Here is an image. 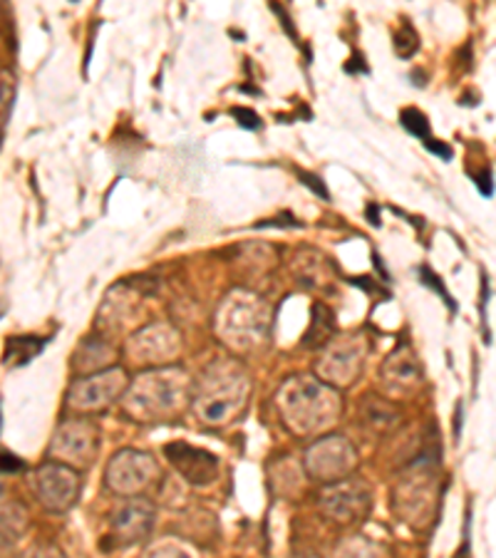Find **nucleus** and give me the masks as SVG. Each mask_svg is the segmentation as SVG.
<instances>
[{
    "label": "nucleus",
    "instance_id": "nucleus-1",
    "mask_svg": "<svg viewBox=\"0 0 496 558\" xmlns=\"http://www.w3.org/2000/svg\"><path fill=\"white\" fill-rule=\"evenodd\" d=\"M281 408L295 429L313 432L323 425H330L338 415V400L328 387L313 383L311 377H298L295 383L286 385L281 392Z\"/></svg>",
    "mask_w": 496,
    "mask_h": 558
},
{
    "label": "nucleus",
    "instance_id": "nucleus-2",
    "mask_svg": "<svg viewBox=\"0 0 496 558\" xmlns=\"http://www.w3.org/2000/svg\"><path fill=\"white\" fill-rule=\"evenodd\" d=\"M243 398H246V377L233 375L229 367H214L204 380V392L196 398V412L206 425H223L241 408Z\"/></svg>",
    "mask_w": 496,
    "mask_h": 558
},
{
    "label": "nucleus",
    "instance_id": "nucleus-3",
    "mask_svg": "<svg viewBox=\"0 0 496 558\" xmlns=\"http://www.w3.org/2000/svg\"><path fill=\"white\" fill-rule=\"evenodd\" d=\"M130 400L132 408L140 410L142 415H171V412H177L184 402V375L177 371L144 375L140 377V383L132 387Z\"/></svg>",
    "mask_w": 496,
    "mask_h": 558
},
{
    "label": "nucleus",
    "instance_id": "nucleus-4",
    "mask_svg": "<svg viewBox=\"0 0 496 558\" xmlns=\"http://www.w3.org/2000/svg\"><path fill=\"white\" fill-rule=\"evenodd\" d=\"M35 492L50 511H65L77 499L80 480L70 466L45 464L35 474Z\"/></svg>",
    "mask_w": 496,
    "mask_h": 558
},
{
    "label": "nucleus",
    "instance_id": "nucleus-5",
    "mask_svg": "<svg viewBox=\"0 0 496 558\" xmlns=\"http://www.w3.org/2000/svg\"><path fill=\"white\" fill-rule=\"evenodd\" d=\"M355 466V452L342 437H328L318 442L309 454V470L323 480H338Z\"/></svg>",
    "mask_w": 496,
    "mask_h": 558
},
{
    "label": "nucleus",
    "instance_id": "nucleus-6",
    "mask_svg": "<svg viewBox=\"0 0 496 558\" xmlns=\"http://www.w3.org/2000/svg\"><path fill=\"white\" fill-rule=\"evenodd\" d=\"M157 476V466L152 462L149 454L144 452H122L114 457L110 470H107V480H110L117 492H134L142 489L144 484Z\"/></svg>",
    "mask_w": 496,
    "mask_h": 558
},
{
    "label": "nucleus",
    "instance_id": "nucleus-7",
    "mask_svg": "<svg viewBox=\"0 0 496 558\" xmlns=\"http://www.w3.org/2000/svg\"><path fill=\"white\" fill-rule=\"evenodd\" d=\"M165 454L169 457V462L184 474V480L192 484H209L216 480V472H219V459L211 452L189 447L184 442L167 445Z\"/></svg>",
    "mask_w": 496,
    "mask_h": 558
},
{
    "label": "nucleus",
    "instance_id": "nucleus-8",
    "mask_svg": "<svg viewBox=\"0 0 496 558\" xmlns=\"http://www.w3.org/2000/svg\"><path fill=\"white\" fill-rule=\"evenodd\" d=\"M124 387V375L120 371L97 375V377H87L85 383L72 385L70 400L75 408L83 410H97L105 408L107 402H112V398L122 392Z\"/></svg>",
    "mask_w": 496,
    "mask_h": 558
},
{
    "label": "nucleus",
    "instance_id": "nucleus-9",
    "mask_svg": "<svg viewBox=\"0 0 496 558\" xmlns=\"http://www.w3.org/2000/svg\"><path fill=\"white\" fill-rule=\"evenodd\" d=\"M52 454L62 457L65 462H77V464L93 462L95 429L87 425H80V422L60 427V432L56 435V445H52Z\"/></svg>",
    "mask_w": 496,
    "mask_h": 558
},
{
    "label": "nucleus",
    "instance_id": "nucleus-10",
    "mask_svg": "<svg viewBox=\"0 0 496 558\" xmlns=\"http://www.w3.org/2000/svg\"><path fill=\"white\" fill-rule=\"evenodd\" d=\"M323 504H326V509L336 519L353 521V519L363 517L370 509V492L365 487H360V484H355V482L338 484V487L326 492Z\"/></svg>",
    "mask_w": 496,
    "mask_h": 558
},
{
    "label": "nucleus",
    "instance_id": "nucleus-11",
    "mask_svg": "<svg viewBox=\"0 0 496 558\" xmlns=\"http://www.w3.org/2000/svg\"><path fill=\"white\" fill-rule=\"evenodd\" d=\"M152 519H155V509L140 499H132L124 504V507L117 509L112 526L124 542H140V538L152 529Z\"/></svg>",
    "mask_w": 496,
    "mask_h": 558
},
{
    "label": "nucleus",
    "instance_id": "nucleus-12",
    "mask_svg": "<svg viewBox=\"0 0 496 558\" xmlns=\"http://www.w3.org/2000/svg\"><path fill=\"white\" fill-rule=\"evenodd\" d=\"M385 377L395 383H402V385H410V383H420V371H418V363H414V357L404 353L400 348L397 353L390 357V363L385 365ZM385 380V383H387Z\"/></svg>",
    "mask_w": 496,
    "mask_h": 558
},
{
    "label": "nucleus",
    "instance_id": "nucleus-13",
    "mask_svg": "<svg viewBox=\"0 0 496 558\" xmlns=\"http://www.w3.org/2000/svg\"><path fill=\"white\" fill-rule=\"evenodd\" d=\"M402 128L414 137L430 140V120L420 110H404L402 112Z\"/></svg>",
    "mask_w": 496,
    "mask_h": 558
},
{
    "label": "nucleus",
    "instance_id": "nucleus-14",
    "mask_svg": "<svg viewBox=\"0 0 496 558\" xmlns=\"http://www.w3.org/2000/svg\"><path fill=\"white\" fill-rule=\"evenodd\" d=\"M11 105H13V77L11 75H0V128H3L8 114H11Z\"/></svg>",
    "mask_w": 496,
    "mask_h": 558
},
{
    "label": "nucleus",
    "instance_id": "nucleus-15",
    "mask_svg": "<svg viewBox=\"0 0 496 558\" xmlns=\"http://www.w3.org/2000/svg\"><path fill=\"white\" fill-rule=\"evenodd\" d=\"M395 50L400 58H410L414 50H418V35L410 28V25H404V28L395 35Z\"/></svg>",
    "mask_w": 496,
    "mask_h": 558
},
{
    "label": "nucleus",
    "instance_id": "nucleus-16",
    "mask_svg": "<svg viewBox=\"0 0 496 558\" xmlns=\"http://www.w3.org/2000/svg\"><path fill=\"white\" fill-rule=\"evenodd\" d=\"M231 114H233V117H239V120H241V124H243V128H249V130H258V128H261L258 117H256L254 112L239 110V107H237V110H231Z\"/></svg>",
    "mask_w": 496,
    "mask_h": 558
},
{
    "label": "nucleus",
    "instance_id": "nucleus-17",
    "mask_svg": "<svg viewBox=\"0 0 496 558\" xmlns=\"http://www.w3.org/2000/svg\"><path fill=\"white\" fill-rule=\"evenodd\" d=\"M425 147H430V149L435 151V155H439L441 159H449V157H452V149H449L447 144H439L437 140H425Z\"/></svg>",
    "mask_w": 496,
    "mask_h": 558
},
{
    "label": "nucleus",
    "instance_id": "nucleus-18",
    "mask_svg": "<svg viewBox=\"0 0 496 558\" xmlns=\"http://www.w3.org/2000/svg\"><path fill=\"white\" fill-rule=\"evenodd\" d=\"M25 558H62L56 548H35V551H31Z\"/></svg>",
    "mask_w": 496,
    "mask_h": 558
},
{
    "label": "nucleus",
    "instance_id": "nucleus-19",
    "mask_svg": "<svg viewBox=\"0 0 496 558\" xmlns=\"http://www.w3.org/2000/svg\"><path fill=\"white\" fill-rule=\"evenodd\" d=\"M303 179H305V184H311V186L315 189V192H318L320 196H328V192H326V189H323V186H318V179H315L313 174H303Z\"/></svg>",
    "mask_w": 496,
    "mask_h": 558
}]
</instances>
